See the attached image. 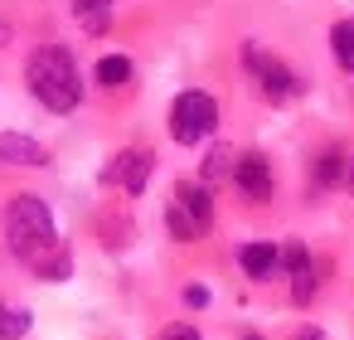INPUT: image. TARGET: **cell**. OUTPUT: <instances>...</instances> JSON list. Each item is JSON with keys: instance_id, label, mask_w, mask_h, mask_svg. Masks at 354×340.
Listing matches in <instances>:
<instances>
[{"instance_id": "2e32d148", "label": "cell", "mask_w": 354, "mask_h": 340, "mask_svg": "<svg viewBox=\"0 0 354 340\" xmlns=\"http://www.w3.org/2000/svg\"><path fill=\"white\" fill-rule=\"evenodd\" d=\"M281 267H286L291 277H301V272H310L315 262H310V253H306L301 243H286V248H281Z\"/></svg>"}, {"instance_id": "4fadbf2b", "label": "cell", "mask_w": 354, "mask_h": 340, "mask_svg": "<svg viewBox=\"0 0 354 340\" xmlns=\"http://www.w3.org/2000/svg\"><path fill=\"white\" fill-rule=\"evenodd\" d=\"M330 49H335L339 69H349V73H354V20H339V25L330 30Z\"/></svg>"}, {"instance_id": "3957f363", "label": "cell", "mask_w": 354, "mask_h": 340, "mask_svg": "<svg viewBox=\"0 0 354 340\" xmlns=\"http://www.w3.org/2000/svg\"><path fill=\"white\" fill-rule=\"evenodd\" d=\"M165 224H170V233L180 238V243H194V238H204L209 229H214V199H209V190L204 185H175V199H170V209H165Z\"/></svg>"}, {"instance_id": "8fae6325", "label": "cell", "mask_w": 354, "mask_h": 340, "mask_svg": "<svg viewBox=\"0 0 354 340\" xmlns=\"http://www.w3.org/2000/svg\"><path fill=\"white\" fill-rule=\"evenodd\" d=\"M97 83L102 88H127L131 83V59L127 54H102L97 59Z\"/></svg>"}, {"instance_id": "7402d4cb", "label": "cell", "mask_w": 354, "mask_h": 340, "mask_svg": "<svg viewBox=\"0 0 354 340\" xmlns=\"http://www.w3.org/2000/svg\"><path fill=\"white\" fill-rule=\"evenodd\" d=\"M243 340H257V335H243Z\"/></svg>"}, {"instance_id": "d6986e66", "label": "cell", "mask_w": 354, "mask_h": 340, "mask_svg": "<svg viewBox=\"0 0 354 340\" xmlns=\"http://www.w3.org/2000/svg\"><path fill=\"white\" fill-rule=\"evenodd\" d=\"M344 185H349V195H354V156H349V165H344Z\"/></svg>"}, {"instance_id": "44dd1931", "label": "cell", "mask_w": 354, "mask_h": 340, "mask_svg": "<svg viewBox=\"0 0 354 340\" xmlns=\"http://www.w3.org/2000/svg\"><path fill=\"white\" fill-rule=\"evenodd\" d=\"M10 39V25H6V15H0V44H6Z\"/></svg>"}, {"instance_id": "6da1fadb", "label": "cell", "mask_w": 354, "mask_h": 340, "mask_svg": "<svg viewBox=\"0 0 354 340\" xmlns=\"http://www.w3.org/2000/svg\"><path fill=\"white\" fill-rule=\"evenodd\" d=\"M6 243H10V253H15L25 267H35V277H44V282H64V277L73 272V258H68V248L59 243L54 214H49V204H44L39 195H15V204H10V214H6Z\"/></svg>"}, {"instance_id": "e0dca14e", "label": "cell", "mask_w": 354, "mask_h": 340, "mask_svg": "<svg viewBox=\"0 0 354 340\" xmlns=\"http://www.w3.org/2000/svg\"><path fill=\"white\" fill-rule=\"evenodd\" d=\"M160 340H199V330L194 325H170V330H160Z\"/></svg>"}, {"instance_id": "30bf717a", "label": "cell", "mask_w": 354, "mask_h": 340, "mask_svg": "<svg viewBox=\"0 0 354 340\" xmlns=\"http://www.w3.org/2000/svg\"><path fill=\"white\" fill-rule=\"evenodd\" d=\"M73 15L88 35H102L112 25V0H73Z\"/></svg>"}, {"instance_id": "ac0fdd59", "label": "cell", "mask_w": 354, "mask_h": 340, "mask_svg": "<svg viewBox=\"0 0 354 340\" xmlns=\"http://www.w3.org/2000/svg\"><path fill=\"white\" fill-rule=\"evenodd\" d=\"M185 301L199 311V306H209V292H204V287H185Z\"/></svg>"}, {"instance_id": "7c38bea8", "label": "cell", "mask_w": 354, "mask_h": 340, "mask_svg": "<svg viewBox=\"0 0 354 340\" xmlns=\"http://www.w3.org/2000/svg\"><path fill=\"white\" fill-rule=\"evenodd\" d=\"M344 165H349V156H339V151H325V156L315 161V185H320V190H330V185H344Z\"/></svg>"}, {"instance_id": "ffe728a7", "label": "cell", "mask_w": 354, "mask_h": 340, "mask_svg": "<svg viewBox=\"0 0 354 340\" xmlns=\"http://www.w3.org/2000/svg\"><path fill=\"white\" fill-rule=\"evenodd\" d=\"M301 340H325V335H320V330L310 325V330H301Z\"/></svg>"}, {"instance_id": "5b68a950", "label": "cell", "mask_w": 354, "mask_h": 340, "mask_svg": "<svg viewBox=\"0 0 354 340\" xmlns=\"http://www.w3.org/2000/svg\"><path fill=\"white\" fill-rule=\"evenodd\" d=\"M243 64H248V73L257 78V88H262L272 102H286V98H296V93H301V78H296L281 59L262 54L257 44H248V49H243Z\"/></svg>"}, {"instance_id": "ba28073f", "label": "cell", "mask_w": 354, "mask_h": 340, "mask_svg": "<svg viewBox=\"0 0 354 340\" xmlns=\"http://www.w3.org/2000/svg\"><path fill=\"white\" fill-rule=\"evenodd\" d=\"M238 267H243L252 282H267V277H277L281 253H277L272 243H243V248H238Z\"/></svg>"}, {"instance_id": "5bb4252c", "label": "cell", "mask_w": 354, "mask_h": 340, "mask_svg": "<svg viewBox=\"0 0 354 340\" xmlns=\"http://www.w3.org/2000/svg\"><path fill=\"white\" fill-rule=\"evenodd\" d=\"M233 165H238V156H233L228 146H214V151L204 156V185H214V180L233 175Z\"/></svg>"}, {"instance_id": "52a82bcc", "label": "cell", "mask_w": 354, "mask_h": 340, "mask_svg": "<svg viewBox=\"0 0 354 340\" xmlns=\"http://www.w3.org/2000/svg\"><path fill=\"white\" fill-rule=\"evenodd\" d=\"M233 180H238V190L248 195V199H272V190H277V180H272V165H267V156L262 151H248V156H238V165H233Z\"/></svg>"}, {"instance_id": "9c48e42d", "label": "cell", "mask_w": 354, "mask_h": 340, "mask_svg": "<svg viewBox=\"0 0 354 340\" xmlns=\"http://www.w3.org/2000/svg\"><path fill=\"white\" fill-rule=\"evenodd\" d=\"M0 161H6V165H44L49 156H44V146H39L35 136H25V132H0Z\"/></svg>"}, {"instance_id": "277c9868", "label": "cell", "mask_w": 354, "mask_h": 340, "mask_svg": "<svg viewBox=\"0 0 354 340\" xmlns=\"http://www.w3.org/2000/svg\"><path fill=\"white\" fill-rule=\"evenodd\" d=\"M214 127H218V102H214L209 93L189 88V93H180V98L170 102V136H175L180 146L204 141Z\"/></svg>"}, {"instance_id": "9a60e30c", "label": "cell", "mask_w": 354, "mask_h": 340, "mask_svg": "<svg viewBox=\"0 0 354 340\" xmlns=\"http://www.w3.org/2000/svg\"><path fill=\"white\" fill-rule=\"evenodd\" d=\"M30 330V311H20V306H6L0 301V340H20Z\"/></svg>"}, {"instance_id": "7a4b0ae2", "label": "cell", "mask_w": 354, "mask_h": 340, "mask_svg": "<svg viewBox=\"0 0 354 340\" xmlns=\"http://www.w3.org/2000/svg\"><path fill=\"white\" fill-rule=\"evenodd\" d=\"M25 78H30V93L49 107V112H73L83 102V78H78V64L64 44H44L30 54L25 64Z\"/></svg>"}, {"instance_id": "8992f818", "label": "cell", "mask_w": 354, "mask_h": 340, "mask_svg": "<svg viewBox=\"0 0 354 340\" xmlns=\"http://www.w3.org/2000/svg\"><path fill=\"white\" fill-rule=\"evenodd\" d=\"M151 170H156V156H151V151H122V156L102 170V185H122L127 195H141L146 180H151Z\"/></svg>"}]
</instances>
